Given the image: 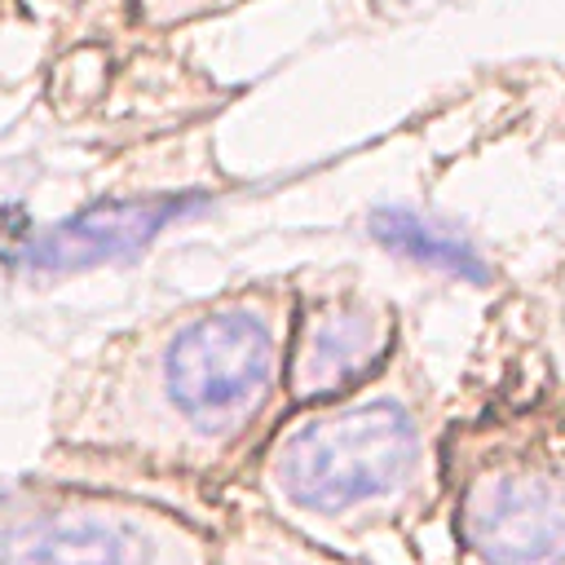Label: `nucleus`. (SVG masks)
<instances>
[{
	"instance_id": "obj_1",
	"label": "nucleus",
	"mask_w": 565,
	"mask_h": 565,
	"mask_svg": "<svg viewBox=\"0 0 565 565\" xmlns=\"http://www.w3.org/2000/svg\"><path fill=\"white\" fill-rule=\"evenodd\" d=\"M437 481L428 397L388 366L371 384L313 406L265 455L269 494L291 516L331 530L397 525L433 503Z\"/></svg>"
},
{
	"instance_id": "obj_3",
	"label": "nucleus",
	"mask_w": 565,
	"mask_h": 565,
	"mask_svg": "<svg viewBox=\"0 0 565 565\" xmlns=\"http://www.w3.org/2000/svg\"><path fill=\"white\" fill-rule=\"evenodd\" d=\"M291 318L282 291L230 296L168 335L159 388L185 437L203 446L238 441L287 393Z\"/></svg>"
},
{
	"instance_id": "obj_9",
	"label": "nucleus",
	"mask_w": 565,
	"mask_h": 565,
	"mask_svg": "<svg viewBox=\"0 0 565 565\" xmlns=\"http://www.w3.org/2000/svg\"><path fill=\"white\" fill-rule=\"evenodd\" d=\"M282 565H322V561H313V556H287Z\"/></svg>"
},
{
	"instance_id": "obj_2",
	"label": "nucleus",
	"mask_w": 565,
	"mask_h": 565,
	"mask_svg": "<svg viewBox=\"0 0 565 565\" xmlns=\"http://www.w3.org/2000/svg\"><path fill=\"white\" fill-rule=\"evenodd\" d=\"M455 530L468 565H565V402L463 433Z\"/></svg>"
},
{
	"instance_id": "obj_5",
	"label": "nucleus",
	"mask_w": 565,
	"mask_h": 565,
	"mask_svg": "<svg viewBox=\"0 0 565 565\" xmlns=\"http://www.w3.org/2000/svg\"><path fill=\"white\" fill-rule=\"evenodd\" d=\"M172 525L128 508L75 503L13 525L0 539V565H172Z\"/></svg>"
},
{
	"instance_id": "obj_7",
	"label": "nucleus",
	"mask_w": 565,
	"mask_h": 565,
	"mask_svg": "<svg viewBox=\"0 0 565 565\" xmlns=\"http://www.w3.org/2000/svg\"><path fill=\"white\" fill-rule=\"evenodd\" d=\"M371 234L384 247H393V252H402V256H411V260H419L428 269L455 274L463 282H490V265H486V256L477 247H468L463 238L437 230L433 221H419L415 212L380 207V212H371Z\"/></svg>"
},
{
	"instance_id": "obj_8",
	"label": "nucleus",
	"mask_w": 565,
	"mask_h": 565,
	"mask_svg": "<svg viewBox=\"0 0 565 565\" xmlns=\"http://www.w3.org/2000/svg\"><path fill=\"white\" fill-rule=\"evenodd\" d=\"M543 349H547V366H552L556 397L565 402V260H561L556 274H552L547 318H543Z\"/></svg>"
},
{
	"instance_id": "obj_6",
	"label": "nucleus",
	"mask_w": 565,
	"mask_h": 565,
	"mask_svg": "<svg viewBox=\"0 0 565 565\" xmlns=\"http://www.w3.org/2000/svg\"><path fill=\"white\" fill-rule=\"evenodd\" d=\"M199 194H154V199H115L97 203L71 221H57L40 230L35 238L22 243L18 260L44 274H66V269H88L102 260H119L137 247H146L168 221L181 212L199 207Z\"/></svg>"
},
{
	"instance_id": "obj_10",
	"label": "nucleus",
	"mask_w": 565,
	"mask_h": 565,
	"mask_svg": "<svg viewBox=\"0 0 565 565\" xmlns=\"http://www.w3.org/2000/svg\"><path fill=\"white\" fill-rule=\"evenodd\" d=\"M0 503H4V490H0Z\"/></svg>"
},
{
	"instance_id": "obj_4",
	"label": "nucleus",
	"mask_w": 565,
	"mask_h": 565,
	"mask_svg": "<svg viewBox=\"0 0 565 565\" xmlns=\"http://www.w3.org/2000/svg\"><path fill=\"white\" fill-rule=\"evenodd\" d=\"M397 340V313L371 291L335 287L300 309L287 344V397L300 406L335 402L371 384Z\"/></svg>"
}]
</instances>
